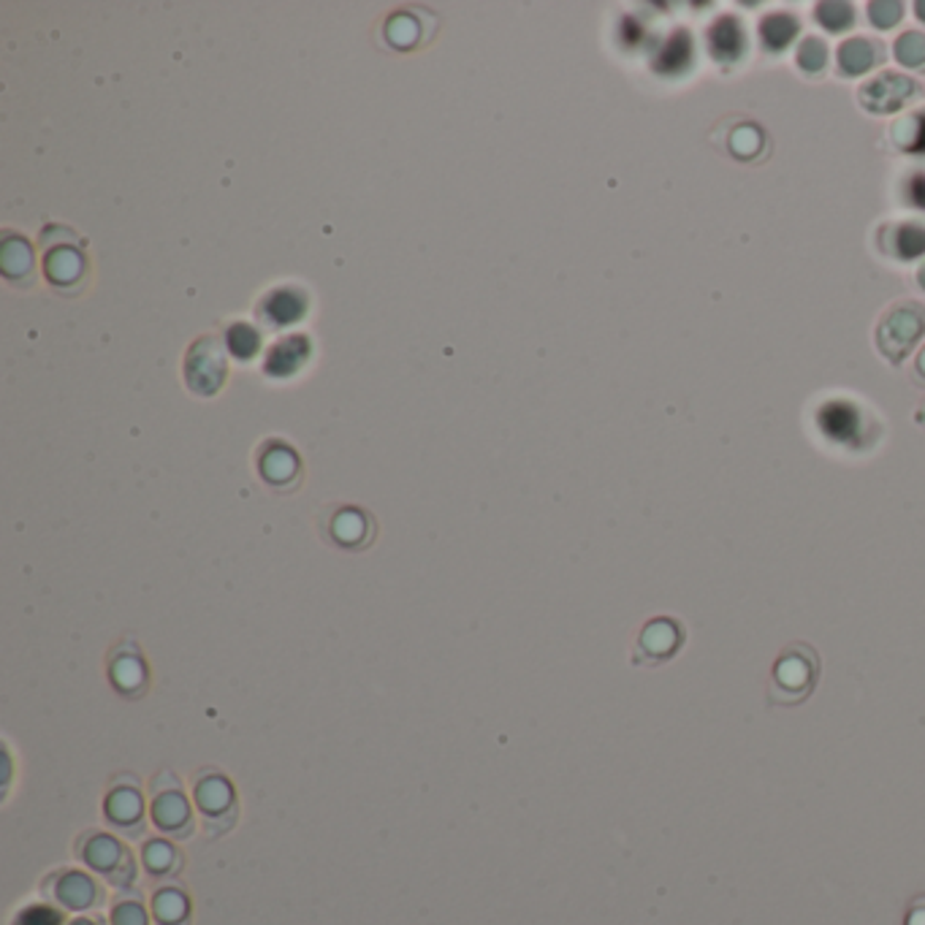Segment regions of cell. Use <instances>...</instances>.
<instances>
[{"label": "cell", "instance_id": "cell-4", "mask_svg": "<svg viewBox=\"0 0 925 925\" xmlns=\"http://www.w3.org/2000/svg\"><path fill=\"white\" fill-rule=\"evenodd\" d=\"M684 638H687V635H684V627L678 625L676 619H670V616H657V619H652L649 625L640 630L638 649H635L633 663L649 665V668L668 663V659L678 655V649L684 646Z\"/></svg>", "mask_w": 925, "mask_h": 925}, {"label": "cell", "instance_id": "cell-3", "mask_svg": "<svg viewBox=\"0 0 925 925\" xmlns=\"http://www.w3.org/2000/svg\"><path fill=\"white\" fill-rule=\"evenodd\" d=\"M917 96V82L906 73L882 71L879 77L868 79L858 92V101L872 115H893L906 107Z\"/></svg>", "mask_w": 925, "mask_h": 925}, {"label": "cell", "instance_id": "cell-1", "mask_svg": "<svg viewBox=\"0 0 925 925\" xmlns=\"http://www.w3.org/2000/svg\"><path fill=\"white\" fill-rule=\"evenodd\" d=\"M819 682V655L804 640H793L776 657L770 668L768 703L770 706H800L812 698Z\"/></svg>", "mask_w": 925, "mask_h": 925}, {"label": "cell", "instance_id": "cell-10", "mask_svg": "<svg viewBox=\"0 0 925 925\" xmlns=\"http://www.w3.org/2000/svg\"><path fill=\"white\" fill-rule=\"evenodd\" d=\"M800 22L798 17L787 14V11H774L760 20V41L763 49L770 54H782L790 49V44L798 39Z\"/></svg>", "mask_w": 925, "mask_h": 925}, {"label": "cell", "instance_id": "cell-22", "mask_svg": "<svg viewBox=\"0 0 925 925\" xmlns=\"http://www.w3.org/2000/svg\"><path fill=\"white\" fill-rule=\"evenodd\" d=\"M915 421H917V424H923V427H925V405L921 407V410L915 412Z\"/></svg>", "mask_w": 925, "mask_h": 925}, {"label": "cell", "instance_id": "cell-18", "mask_svg": "<svg viewBox=\"0 0 925 925\" xmlns=\"http://www.w3.org/2000/svg\"><path fill=\"white\" fill-rule=\"evenodd\" d=\"M906 925H925V896L915 898L909 906V917H906Z\"/></svg>", "mask_w": 925, "mask_h": 925}, {"label": "cell", "instance_id": "cell-8", "mask_svg": "<svg viewBox=\"0 0 925 925\" xmlns=\"http://www.w3.org/2000/svg\"><path fill=\"white\" fill-rule=\"evenodd\" d=\"M708 52L717 63H736L746 54L749 49V39H746V28L738 17L723 14L712 22L708 28Z\"/></svg>", "mask_w": 925, "mask_h": 925}, {"label": "cell", "instance_id": "cell-2", "mask_svg": "<svg viewBox=\"0 0 925 925\" xmlns=\"http://www.w3.org/2000/svg\"><path fill=\"white\" fill-rule=\"evenodd\" d=\"M925 335V307L917 301H898L877 326V348L891 364H902Z\"/></svg>", "mask_w": 925, "mask_h": 925}, {"label": "cell", "instance_id": "cell-5", "mask_svg": "<svg viewBox=\"0 0 925 925\" xmlns=\"http://www.w3.org/2000/svg\"><path fill=\"white\" fill-rule=\"evenodd\" d=\"M47 277L60 291H71L84 277V258L77 248V239L68 231H60V239L54 242L52 233L47 231Z\"/></svg>", "mask_w": 925, "mask_h": 925}, {"label": "cell", "instance_id": "cell-15", "mask_svg": "<svg viewBox=\"0 0 925 925\" xmlns=\"http://www.w3.org/2000/svg\"><path fill=\"white\" fill-rule=\"evenodd\" d=\"M893 52H896L898 63L921 71V68H925V33H921V30H906V33L896 39Z\"/></svg>", "mask_w": 925, "mask_h": 925}, {"label": "cell", "instance_id": "cell-11", "mask_svg": "<svg viewBox=\"0 0 925 925\" xmlns=\"http://www.w3.org/2000/svg\"><path fill=\"white\" fill-rule=\"evenodd\" d=\"M693 39H689L687 30H676L674 39H668L659 49L657 60H655V68L659 73H670V77H676V73L687 71L689 63H693Z\"/></svg>", "mask_w": 925, "mask_h": 925}, {"label": "cell", "instance_id": "cell-14", "mask_svg": "<svg viewBox=\"0 0 925 925\" xmlns=\"http://www.w3.org/2000/svg\"><path fill=\"white\" fill-rule=\"evenodd\" d=\"M828 44H825L823 39H817V36H809V39H804L798 44V52H795V63L804 73H809V77H819V73L825 71V66H828Z\"/></svg>", "mask_w": 925, "mask_h": 925}, {"label": "cell", "instance_id": "cell-19", "mask_svg": "<svg viewBox=\"0 0 925 925\" xmlns=\"http://www.w3.org/2000/svg\"><path fill=\"white\" fill-rule=\"evenodd\" d=\"M915 375L921 380H925V345H923V350L921 354H917V361H915Z\"/></svg>", "mask_w": 925, "mask_h": 925}, {"label": "cell", "instance_id": "cell-9", "mask_svg": "<svg viewBox=\"0 0 925 925\" xmlns=\"http://www.w3.org/2000/svg\"><path fill=\"white\" fill-rule=\"evenodd\" d=\"M879 248L898 261H915L925 256V226L917 220H902L879 231Z\"/></svg>", "mask_w": 925, "mask_h": 925}, {"label": "cell", "instance_id": "cell-21", "mask_svg": "<svg viewBox=\"0 0 925 925\" xmlns=\"http://www.w3.org/2000/svg\"><path fill=\"white\" fill-rule=\"evenodd\" d=\"M917 286H921L923 291H925V263H923L921 269H917Z\"/></svg>", "mask_w": 925, "mask_h": 925}, {"label": "cell", "instance_id": "cell-7", "mask_svg": "<svg viewBox=\"0 0 925 925\" xmlns=\"http://www.w3.org/2000/svg\"><path fill=\"white\" fill-rule=\"evenodd\" d=\"M836 63L844 79L866 77L868 71L885 63V44L879 39H868V36H853L838 47Z\"/></svg>", "mask_w": 925, "mask_h": 925}, {"label": "cell", "instance_id": "cell-12", "mask_svg": "<svg viewBox=\"0 0 925 925\" xmlns=\"http://www.w3.org/2000/svg\"><path fill=\"white\" fill-rule=\"evenodd\" d=\"M763 147H766V136H763L755 122H744V126L733 128V133L727 136V150L738 160H755L763 152Z\"/></svg>", "mask_w": 925, "mask_h": 925}, {"label": "cell", "instance_id": "cell-20", "mask_svg": "<svg viewBox=\"0 0 925 925\" xmlns=\"http://www.w3.org/2000/svg\"><path fill=\"white\" fill-rule=\"evenodd\" d=\"M915 11H917V20L925 22V0H921V3H915Z\"/></svg>", "mask_w": 925, "mask_h": 925}, {"label": "cell", "instance_id": "cell-13", "mask_svg": "<svg viewBox=\"0 0 925 925\" xmlns=\"http://www.w3.org/2000/svg\"><path fill=\"white\" fill-rule=\"evenodd\" d=\"M814 20L828 33H847L855 28V6L853 3H817L814 6Z\"/></svg>", "mask_w": 925, "mask_h": 925}, {"label": "cell", "instance_id": "cell-6", "mask_svg": "<svg viewBox=\"0 0 925 925\" xmlns=\"http://www.w3.org/2000/svg\"><path fill=\"white\" fill-rule=\"evenodd\" d=\"M188 380L190 388L199 394H215L220 386H223L226 378V359L220 345L215 342L212 337H203L199 345L190 348L188 356Z\"/></svg>", "mask_w": 925, "mask_h": 925}, {"label": "cell", "instance_id": "cell-17", "mask_svg": "<svg viewBox=\"0 0 925 925\" xmlns=\"http://www.w3.org/2000/svg\"><path fill=\"white\" fill-rule=\"evenodd\" d=\"M904 20V3H887V0H879V3H868V22L879 30L896 28L898 22Z\"/></svg>", "mask_w": 925, "mask_h": 925}, {"label": "cell", "instance_id": "cell-16", "mask_svg": "<svg viewBox=\"0 0 925 925\" xmlns=\"http://www.w3.org/2000/svg\"><path fill=\"white\" fill-rule=\"evenodd\" d=\"M898 147L906 152H925V112L906 117L902 126L893 128Z\"/></svg>", "mask_w": 925, "mask_h": 925}]
</instances>
